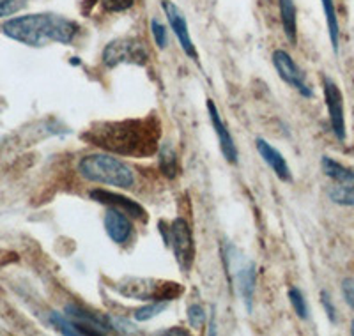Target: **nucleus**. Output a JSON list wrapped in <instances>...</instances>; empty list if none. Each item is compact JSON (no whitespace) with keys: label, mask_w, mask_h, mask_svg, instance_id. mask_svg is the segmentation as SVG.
Listing matches in <instances>:
<instances>
[{"label":"nucleus","mask_w":354,"mask_h":336,"mask_svg":"<svg viewBox=\"0 0 354 336\" xmlns=\"http://www.w3.org/2000/svg\"><path fill=\"white\" fill-rule=\"evenodd\" d=\"M342 290H344V297H346V301L354 308V280L344 281Z\"/></svg>","instance_id":"obj_28"},{"label":"nucleus","mask_w":354,"mask_h":336,"mask_svg":"<svg viewBox=\"0 0 354 336\" xmlns=\"http://www.w3.org/2000/svg\"><path fill=\"white\" fill-rule=\"evenodd\" d=\"M207 112H209V119L213 122V128L218 135V142H220V149L223 152V156L229 163H238V147L234 144V138L230 131L227 129L225 122L221 120L220 112H218L216 104L213 101H207Z\"/></svg>","instance_id":"obj_11"},{"label":"nucleus","mask_w":354,"mask_h":336,"mask_svg":"<svg viewBox=\"0 0 354 336\" xmlns=\"http://www.w3.org/2000/svg\"><path fill=\"white\" fill-rule=\"evenodd\" d=\"M27 6V0H0V18L17 15Z\"/></svg>","instance_id":"obj_24"},{"label":"nucleus","mask_w":354,"mask_h":336,"mask_svg":"<svg viewBox=\"0 0 354 336\" xmlns=\"http://www.w3.org/2000/svg\"><path fill=\"white\" fill-rule=\"evenodd\" d=\"M78 172L84 179L100 185L131 189L135 185V174L131 167L110 154H88L78 163Z\"/></svg>","instance_id":"obj_3"},{"label":"nucleus","mask_w":354,"mask_h":336,"mask_svg":"<svg viewBox=\"0 0 354 336\" xmlns=\"http://www.w3.org/2000/svg\"><path fill=\"white\" fill-rule=\"evenodd\" d=\"M110 324H112V328H115V331L119 333H126V335H129V333H138L137 329H135V326L129 324V322H126V320L122 319H110Z\"/></svg>","instance_id":"obj_27"},{"label":"nucleus","mask_w":354,"mask_h":336,"mask_svg":"<svg viewBox=\"0 0 354 336\" xmlns=\"http://www.w3.org/2000/svg\"><path fill=\"white\" fill-rule=\"evenodd\" d=\"M330 198L338 205H354V185H338L330 189Z\"/></svg>","instance_id":"obj_18"},{"label":"nucleus","mask_w":354,"mask_h":336,"mask_svg":"<svg viewBox=\"0 0 354 336\" xmlns=\"http://www.w3.org/2000/svg\"><path fill=\"white\" fill-rule=\"evenodd\" d=\"M186 313H188L189 326L194 329H202V326L205 322V312L201 304H192Z\"/></svg>","instance_id":"obj_25"},{"label":"nucleus","mask_w":354,"mask_h":336,"mask_svg":"<svg viewBox=\"0 0 354 336\" xmlns=\"http://www.w3.org/2000/svg\"><path fill=\"white\" fill-rule=\"evenodd\" d=\"M255 145H257V151L259 154H261L262 160H264L266 163H268V167L277 174L278 179L283 180V183H290V180H292V174H290V168L289 165H287L286 158H283L273 145L268 144L264 138H257Z\"/></svg>","instance_id":"obj_13"},{"label":"nucleus","mask_w":354,"mask_h":336,"mask_svg":"<svg viewBox=\"0 0 354 336\" xmlns=\"http://www.w3.org/2000/svg\"><path fill=\"white\" fill-rule=\"evenodd\" d=\"M165 308H167V303H158V301H153V304H147V306H144V308H138L137 312H135V319L144 322V320H149L153 319V317H156L158 313H161Z\"/></svg>","instance_id":"obj_22"},{"label":"nucleus","mask_w":354,"mask_h":336,"mask_svg":"<svg viewBox=\"0 0 354 336\" xmlns=\"http://www.w3.org/2000/svg\"><path fill=\"white\" fill-rule=\"evenodd\" d=\"M100 4L106 12H121L131 8L135 0H100Z\"/></svg>","instance_id":"obj_26"},{"label":"nucleus","mask_w":354,"mask_h":336,"mask_svg":"<svg viewBox=\"0 0 354 336\" xmlns=\"http://www.w3.org/2000/svg\"><path fill=\"white\" fill-rule=\"evenodd\" d=\"M322 172L326 174L328 177H331L333 180H337L338 185H354V172L346 168L344 165H340L338 161L331 160L328 156H322L321 160Z\"/></svg>","instance_id":"obj_16"},{"label":"nucleus","mask_w":354,"mask_h":336,"mask_svg":"<svg viewBox=\"0 0 354 336\" xmlns=\"http://www.w3.org/2000/svg\"><path fill=\"white\" fill-rule=\"evenodd\" d=\"M324 15H326V24H328V32H330L331 46H333L335 53H338V43H340V27H338V18H337V9H335L333 0H321Z\"/></svg>","instance_id":"obj_17"},{"label":"nucleus","mask_w":354,"mask_h":336,"mask_svg":"<svg viewBox=\"0 0 354 336\" xmlns=\"http://www.w3.org/2000/svg\"><path fill=\"white\" fill-rule=\"evenodd\" d=\"M322 85H324L322 88H324V100H326L328 113H330L331 129H333L338 140L344 142L346 140V117H344L342 93H340L338 85L331 78H328V76H324Z\"/></svg>","instance_id":"obj_8"},{"label":"nucleus","mask_w":354,"mask_h":336,"mask_svg":"<svg viewBox=\"0 0 354 336\" xmlns=\"http://www.w3.org/2000/svg\"><path fill=\"white\" fill-rule=\"evenodd\" d=\"M321 301H322V304H324V308H326V313H328V317H330V320L331 322H335V306H333V303H331V299H330V296H328V292H324V290H322L321 292Z\"/></svg>","instance_id":"obj_29"},{"label":"nucleus","mask_w":354,"mask_h":336,"mask_svg":"<svg viewBox=\"0 0 354 336\" xmlns=\"http://www.w3.org/2000/svg\"><path fill=\"white\" fill-rule=\"evenodd\" d=\"M91 198H93L94 202H97V204H105L109 205V207L121 209L126 214L137 218V220H147V214H145L144 207L124 195L106 192V189H93V192H91Z\"/></svg>","instance_id":"obj_10"},{"label":"nucleus","mask_w":354,"mask_h":336,"mask_svg":"<svg viewBox=\"0 0 354 336\" xmlns=\"http://www.w3.org/2000/svg\"><path fill=\"white\" fill-rule=\"evenodd\" d=\"M117 290L126 297L140 301H158L169 303L183 294V287L176 281H158L144 280V278H128L117 283Z\"/></svg>","instance_id":"obj_4"},{"label":"nucleus","mask_w":354,"mask_h":336,"mask_svg":"<svg viewBox=\"0 0 354 336\" xmlns=\"http://www.w3.org/2000/svg\"><path fill=\"white\" fill-rule=\"evenodd\" d=\"M351 333H353V335H354V320H353V326H351Z\"/></svg>","instance_id":"obj_30"},{"label":"nucleus","mask_w":354,"mask_h":336,"mask_svg":"<svg viewBox=\"0 0 354 336\" xmlns=\"http://www.w3.org/2000/svg\"><path fill=\"white\" fill-rule=\"evenodd\" d=\"M103 223H105V230L109 234L110 239L117 244L128 243L129 236H131V221L126 216V212L121 209L110 207L105 212V218H103Z\"/></svg>","instance_id":"obj_12"},{"label":"nucleus","mask_w":354,"mask_h":336,"mask_svg":"<svg viewBox=\"0 0 354 336\" xmlns=\"http://www.w3.org/2000/svg\"><path fill=\"white\" fill-rule=\"evenodd\" d=\"M78 28V24L57 15H27L6 21L2 32L27 46H44L48 43L69 44Z\"/></svg>","instance_id":"obj_2"},{"label":"nucleus","mask_w":354,"mask_h":336,"mask_svg":"<svg viewBox=\"0 0 354 336\" xmlns=\"http://www.w3.org/2000/svg\"><path fill=\"white\" fill-rule=\"evenodd\" d=\"M165 241L170 243V246H172L174 256H176L179 268L185 272L189 271L195 259V243L188 221L183 220V218L174 220L172 225H170L169 236H167Z\"/></svg>","instance_id":"obj_6"},{"label":"nucleus","mask_w":354,"mask_h":336,"mask_svg":"<svg viewBox=\"0 0 354 336\" xmlns=\"http://www.w3.org/2000/svg\"><path fill=\"white\" fill-rule=\"evenodd\" d=\"M280 2V18H282V27L287 39L290 43H296L298 39V18H296V6L294 0H278Z\"/></svg>","instance_id":"obj_15"},{"label":"nucleus","mask_w":354,"mask_h":336,"mask_svg":"<svg viewBox=\"0 0 354 336\" xmlns=\"http://www.w3.org/2000/svg\"><path fill=\"white\" fill-rule=\"evenodd\" d=\"M161 124L154 115L144 119L105 120L82 133V138L100 149L131 158H149L160 147Z\"/></svg>","instance_id":"obj_1"},{"label":"nucleus","mask_w":354,"mask_h":336,"mask_svg":"<svg viewBox=\"0 0 354 336\" xmlns=\"http://www.w3.org/2000/svg\"><path fill=\"white\" fill-rule=\"evenodd\" d=\"M273 64L274 68H277L280 78H282L286 84H289L290 87L296 88L301 96L305 97L314 96L312 87L306 84L305 73H303V69L294 62V59L289 55V53L283 52V50H277V52L273 53Z\"/></svg>","instance_id":"obj_7"},{"label":"nucleus","mask_w":354,"mask_h":336,"mask_svg":"<svg viewBox=\"0 0 354 336\" xmlns=\"http://www.w3.org/2000/svg\"><path fill=\"white\" fill-rule=\"evenodd\" d=\"M236 283H238V288L243 296V301L246 303V308L252 310L255 285H257V271H255V265L250 264L248 268L239 269L238 277H236Z\"/></svg>","instance_id":"obj_14"},{"label":"nucleus","mask_w":354,"mask_h":336,"mask_svg":"<svg viewBox=\"0 0 354 336\" xmlns=\"http://www.w3.org/2000/svg\"><path fill=\"white\" fill-rule=\"evenodd\" d=\"M50 322H52L53 326H55L59 331L62 333V335H68V336H75V335H82L80 328H78L75 322H73L69 317H64L61 315V313H55L53 312L52 315H50Z\"/></svg>","instance_id":"obj_19"},{"label":"nucleus","mask_w":354,"mask_h":336,"mask_svg":"<svg viewBox=\"0 0 354 336\" xmlns=\"http://www.w3.org/2000/svg\"><path fill=\"white\" fill-rule=\"evenodd\" d=\"M160 167L165 176L169 177L176 176V170H177L176 152H174L169 145H163V147L160 149Z\"/></svg>","instance_id":"obj_20"},{"label":"nucleus","mask_w":354,"mask_h":336,"mask_svg":"<svg viewBox=\"0 0 354 336\" xmlns=\"http://www.w3.org/2000/svg\"><path fill=\"white\" fill-rule=\"evenodd\" d=\"M289 301L290 304H292L294 312H296V315L299 317V319H308V304H306V299L305 296L301 294V290L296 287L289 288Z\"/></svg>","instance_id":"obj_21"},{"label":"nucleus","mask_w":354,"mask_h":336,"mask_svg":"<svg viewBox=\"0 0 354 336\" xmlns=\"http://www.w3.org/2000/svg\"><path fill=\"white\" fill-rule=\"evenodd\" d=\"M151 32H153L154 43H156L158 48H160V50L167 48V43H169V36H167L165 25L160 24L158 20H153V21H151Z\"/></svg>","instance_id":"obj_23"},{"label":"nucleus","mask_w":354,"mask_h":336,"mask_svg":"<svg viewBox=\"0 0 354 336\" xmlns=\"http://www.w3.org/2000/svg\"><path fill=\"white\" fill-rule=\"evenodd\" d=\"M147 48L145 44L138 39L131 37H122L106 44L103 50V62L106 68H115L119 64H137L144 66L147 62Z\"/></svg>","instance_id":"obj_5"},{"label":"nucleus","mask_w":354,"mask_h":336,"mask_svg":"<svg viewBox=\"0 0 354 336\" xmlns=\"http://www.w3.org/2000/svg\"><path fill=\"white\" fill-rule=\"evenodd\" d=\"M163 11H165L167 20H169L170 27H172L174 34L177 36V41H179V44H181V48L185 50L186 55H188L189 59L198 60L197 48H195L194 41L189 37L188 24H186L185 15L179 11V8H177L174 2H169V0H163Z\"/></svg>","instance_id":"obj_9"}]
</instances>
